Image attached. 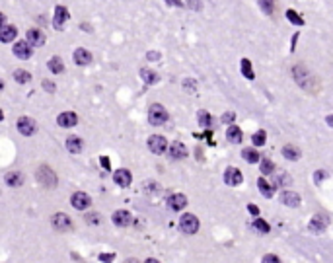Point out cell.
Listing matches in <instances>:
<instances>
[{
  "mask_svg": "<svg viewBox=\"0 0 333 263\" xmlns=\"http://www.w3.org/2000/svg\"><path fill=\"white\" fill-rule=\"evenodd\" d=\"M146 58H148V60H158V58H160V53H158V51H148V53H146Z\"/></svg>",
  "mask_w": 333,
  "mask_h": 263,
  "instance_id": "cell-47",
  "label": "cell"
},
{
  "mask_svg": "<svg viewBox=\"0 0 333 263\" xmlns=\"http://www.w3.org/2000/svg\"><path fill=\"white\" fill-rule=\"evenodd\" d=\"M257 187H259V193H261L263 197H267V199H271V197L275 195V187H273L265 177H259V179H257Z\"/></svg>",
  "mask_w": 333,
  "mask_h": 263,
  "instance_id": "cell-23",
  "label": "cell"
},
{
  "mask_svg": "<svg viewBox=\"0 0 333 263\" xmlns=\"http://www.w3.org/2000/svg\"><path fill=\"white\" fill-rule=\"evenodd\" d=\"M167 119H169V115H167L166 107L160 104H154L150 105V109H148V121H150V125H164Z\"/></svg>",
  "mask_w": 333,
  "mask_h": 263,
  "instance_id": "cell-3",
  "label": "cell"
},
{
  "mask_svg": "<svg viewBox=\"0 0 333 263\" xmlns=\"http://www.w3.org/2000/svg\"><path fill=\"white\" fill-rule=\"evenodd\" d=\"M296 43H298V31L292 35V47H290V51H294V47H296Z\"/></svg>",
  "mask_w": 333,
  "mask_h": 263,
  "instance_id": "cell-51",
  "label": "cell"
},
{
  "mask_svg": "<svg viewBox=\"0 0 333 263\" xmlns=\"http://www.w3.org/2000/svg\"><path fill=\"white\" fill-rule=\"evenodd\" d=\"M51 222H53V228L58 230V232H66V230H70V228H72L70 216H68V214H64V212H56L55 216L51 218Z\"/></svg>",
  "mask_w": 333,
  "mask_h": 263,
  "instance_id": "cell-9",
  "label": "cell"
},
{
  "mask_svg": "<svg viewBox=\"0 0 333 263\" xmlns=\"http://www.w3.org/2000/svg\"><path fill=\"white\" fill-rule=\"evenodd\" d=\"M263 263H280V260H278L277 256H265V258H263Z\"/></svg>",
  "mask_w": 333,
  "mask_h": 263,
  "instance_id": "cell-48",
  "label": "cell"
},
{
  "mask_svg": "<svg viewBox=\"0 0 333 263\" xmlns=\"http://www.w3.org/2000/svg\"><path fill=\"white\" fill-rule=\"evenodd\" d=\"M66 148H68V152H72V154H80V152H82V148H84L82 139H78V137L70 135V137L66 139Z\"/></svg>",
  "mask_w": 333,
  "mask_h": 263,
  "instance_id": "cell-21",
  "label": "cell"
},
{
  "mask_svg": "<svg viewBox=\"0 0 333 263\" xmlns=\"http://www.w3.org/2000/svg\"><path fill=\"white\" fill-rule=\"evenodd\" d=\"M43 88H45L49 94H55V90H56V86L51 82V80H43Z\"/></svg>",
  "mask_w": 333,
  "mask_h": 263,
  "instance_id": "cell-42",
  "label": "cell"
},
{
  "mask_svg": "<svg viewBox=\"0 0 333 263\" xmlns=\"http://www.w3.org/2000/svg\"><path fill=\"white\" fill-rule=\"evenodd\" d=\"M113 224L115 226H119V228H125V226H129L131 222H133V216H131V212L129 210H115L113 212Z\"/></svg>",
  "mask_w": 333,
  "mask_h": 263,
  "instance_id": "cell-12",
  "label": "cell"
},
{
  "mask_svg": "<svg viewBox=\"0 0 333 263\" xmlns=\"http://www.w3.org/2000/svg\"><path fill=\"white\" fill-rule=\"evenodd\" d=\"M240 66H242V74H244L248 80H253V78H255V72H253V66H251V60H250V58H242V60H240Z\"/></svg>",
  "mask_w": 333,
  "mask_h": 263,
  "instance_id": "cell-28",
  "label": "cell"
},
{
  "mask_svg": "<svg viewBox=\"0 0 333 263\" xmlns=\"http://www.w3.org/2000/svg\"><path fill=\"white\" fill-rule=\"evenodd\" d=\"M70 205H72L76 210H84L92 205V199H90V195H88V193H84V191H76V193L70 197Z\"/></svg>",
  "mask_w": 333,
  "mask_h": 263,
  "instance_id": "cell-6",
  "label": "cell"
},
{
  "mask_svg": "<svg viewBox=\"0 0 333 263\" xmlns=\"http://www.w3.org/2000/svg\"><path fill=\"white\" fill-rule=\"evenodd\" d=\"M4 181L8 187H20L24 183V175H22V172H8Z\"/></svg>",
  "mask_w": 333,
  "mask_h": 263,
  "instance_id": "cell-22",
  "label": "cell"
},
{
  "mask_svg": "<svg viewBox=\"0 0 333 263\" xmlns=\"http://www.w3.org/2000/svg\"><path fill=\"white\" fill-rule=\"evenodd\" d=\"M167 205L171 210H183L187 207V197L183 193H173L169 199H167Z\"/></svg>",
  "mask_w": 333,
  "mask_h": 263,
  "instance_id": "cell-16",
  "label": "cell"
},
{
  "mask_svg": "<svg viewBox=\"0 0 333 263\" xmlns=\"http://www.w3.org/2000/svg\"><path fill=\"white\" fill-rule=\"evenodd\" d=\"M113 181H115L119 187H129V185H131V181H133V175H131V172H129V170L121 168V170H117V172L113 174Z\"/></svg>",
  "mask_w": 333,
  "mask_h": 263,
  "instance_id": "cell-13",
  "label": "cell"
},
{
  "mask_svg": "<svg viewBox=\"0 0 333 263\" xmlns=\"http://www.w3.org/2000/svg\"><path fill=\"white\" fill-rule=\"evenodd\" d=\"M183 88H185V90H189L191 94H195V90H197V84H195V80H193V78H187V80L183 82Z\"/></svg>",
  "mask_w": 333,
  "mask_h": 263,
  "instance_id": "cell-39",
  "label": "cell"
},
{
  "mask_svg": "<svg viewBox=\"0 0 333 263\" xmlns=\"http://www.w3.org/2000/svg\"><path fill=\"white\" fill-rule=\"evenodd\" d=\"M280 201H282L286 207H298V205H300V195L294 193V191H282V193H280Z\"/></svg>",
  "mask_w": 333,
  "mask_h": 263,
  "instance_id": "cell-20",
  "label": "cell"
},
{
  "mask_svg": "<svg viewBox=\"0 0 333 263\" xmlns=\"http://www.w3.org/2000/svg\"><path fill=\"white\" fill-rule=\"evenodd\" d=\"M115 260V254H102L100 256V262H104V263H111Z\"/></svg>",
  "mask_w": 333,
  "mask_h": 263,
  "instance_id": "cell-44",
  "label": "cell"
},
{
  "mask_svg": "<svg viewBox=\"0 0 333 263\" xmlns=\"http://www.w3.org/2000/svg\"><path fill=\"white\" fill-rule=\"evenodd\" d=\"M292 76H294V82H296L302 90H306V92H316V90H318L314 76L310 74V70H308L304 64H294V66H292Z\"/></svg>",
  "mask_w": 333,
  "mask_h": 263,
  "instance_id": "cell-1",
  "label": "cell"
},
{
  "mask_svg": "<svg viewBox=\"0 0 333 263\" xmlns=\"http://www.w3.org/2000/svg\"><path fill=\"white\" fill-rule=\"evenodd\" d=\"M328 177V172H324V170H318L316 172V175H314V181H316V185H320L324 179Z\"/></svg>",
  "mask_w": 333,
  "mask_h": 263,
  "instance_id": "cell-40",
  "label": "cell"
},
{
  "mask_svg": "<svg viewBox=\"0 0 333 263\" xmlns=\"http://www.w3.org/2000/svg\"><path fill=\"white\" fill-rule=\"evenodd\" d=\"M148 148H150V152H154V154L166 152L167 148L166 137H162V135H152V137L148 139Z\"/></svg>",
  "mask_w": 333,
  "mask_h": 263,
  "instance_id": "cell-8",
  "label": "cell"
},
{
  "mask_svg": "<svg viewBox=\"0 0 333 263\" xmlns=\"http://www.w3.org/2000/svg\"><path fill=\"white\" fill-rule=\"evenodd\" d=\"M282 156L286 158V160H298L300 158V150L296 148V146H292V145H286V146H282Z\"/></svg>",
  "mask_w": 333,
  "mask_h": 263,
  "instance_id": "cell-32",
  "label": "cell"
},
{
  "mask_svg": "<svg viewBox=\"0 0 333 263\" xmlns=\"http://www.w3.org/2000/svg\"><path fill=\"white\" fill-rule=\"evenodd\" d=\"M68 20H70V12H68V8H66V6H62V4H58V6L55 8V16H53V28H55L56 31H62Z\"/></svg>",
  "mask_w": 333,
  "mask_h": 263,
  "instance_id": "cell-4",
  "label": "cell"
},
{
  "mask_svg": "<svg viewBox=\"0 0 333 263\" xmlns=\"http://www.w3.org/2000/svg\"><path fill=\"white\" fill-rule=\"evenodd\" d=\"M47 68H49L53 74L64 72V64H62V60H60V57H51V58L47 60Z\"/></svg>",
  "mask_w": 333,
  "mask_h": 263,
  "instance_id": "cell-27",
  "label": "cell"
},
{
  "mask_svg": "<svg viewBox=\"0 0 333 263\" xmlns=\"http://www.w3.org/2000/svg\"><path fill=\"white\" fill-rule=\"evenodd\" d=\"M234 119H236V113H232V111L222 115V123H234Z\"/></svg>",
  "mask_w": 333,
  "mask_h": 263,
  "instance_id": "cell-43",
  "label": "cell"
},
{
  "mask_svg": "<svg viewBox=\"0 0 333 263\" xmlns=\"http://www.w3.org/2000/svg\"><path fill=\"white\" fill-rule=\"evenodd\" d=\"M45 33L41 31V29H37V28H31V29H28V33H26V41H29V45L31 47H41L43 43H45Z\"/></svg>",
  "mask_w": 333,
  "mask_h": 263,
  "instance_id": "cell-10",
  "label": "cell"
},
{
  "mask_svg": "<svg viewBox=\"0 0 333 263\" xmlns=\"http://www.w3.org/2000/svg\"><path fill=\"white\" fill-rule=\"evenodd\" d=\"M16 35H18L16 26H10V24H2V26H0V41H2V43H10V41H14V39H16Z\"/></svg>",
  "mask_w": 333,
  "mask_h": 263,
  "instance_id": "cell-14",
  "label": "cell"
},
{
  "mask_svg": "<svg viewBox=\"0 0 333 263\" xmlns=\"http://www.w3.org/2000/svg\"><path fill=\"white\" fill-rule=\"evenodd\" d=\"M100 164H102V168H106V170H111V162L108 156H102L100 158Z\"/></svg>",
  "mask_w": 333,
  "mask_h": 263,
  "instance_id": "cell-46",
  "label": "cell"
},
{
  "mask_svg": "<svg viewBox=\"0 0 333 263\" xmlns=\"http://www.w3.org/2000/svg\"><path fill=\"white\" fill-rule=\"evenodd\" d=\"M14 80H16L18 84H28V82L31 80V74H29L28 70H24V68H16V70H14Z\"/></svg>",
  "mask_w": 333,
  "mask_h": 263,
  "instance_id": "cell-31",
  "label": "cell"
},
{
  "mask_svg": "<svg viewBox=\"0 0 333 263\" xmlns=\"http://www.w3.org/2000/svg\"><path fill=\"white\" fill-rule=\"evenodd\" d=\"M82 29H84V31H86V33H92V31H94V29H92V26H90V24H82Z\"/></svg>",
  "mask_w": 333,
  "mask_h": 263,
  "instance_id": "cell-52",
  "label": "cell"
},
{
  "mask_svg": "<svg viewBox=\"0 0 333 263\" xmlns=\"http://www.w3.org/2000/svg\"><path fill=\"white\" fill-rule=\"evenodd\" d=\"M166 4H169V6H177V8L185 6V4H183V0H166Z\"/></svg>",
  "mask_w": 333,
  "mask_h": 263,
  "instance_id": "cell-49",
  "label": "cell"
},
{
  "mask_svg": "<svg viewBox=\"0 0 333 263\" xmlns=\"http://www.w3.org/2000/svg\"><path fill=\"white\" fill-rule=\"evenodd\" d=\"M37 181H39L43 187L53 189V187H56L55 172H53L49 166H39V168H37Z\"/></svg>",
  "mask_w": 333,
  "mask_h": 263,
  "instance_id": "cell-2",
  "label": "cell"
},
{
  "mask_svg": "<svg viewBox=\"0 0 333 263\" xmlns=\"http://www.w3.org/2000/svg\"><path fill=\"white\" fill-rule=\"evenodd\" d=\"M326 123H328L330 127H333V115H328V117H326Z\"/></svg>",
  "mask_w": 333,
  "mask_h": 263,
  "instance_id": "cell-53",
  "label": "cell"
},
{
  "mask_svg": "<svg viewBox=\"0 0 333 263\" xmlns=\"http://www.w3.org/2000/svg\"><path fill=\"white\" fill-rule=\"evenodd\" d=\"M86 222H90V224H98V222H100V214H88V216H86Z\"/></svg>",
  "mask_w": 333,
  "mask_h": 263,
  "instance_id": "cell-45",
  "label": "cell"
},
{
  "mask_svg": "<svg viewBox=\"0 0 333 263\" xmlns=\"http://www.w3.org/2000/svg\"><path fill=\"white\" fill-rule=\"evenodd\" d=\"M265 141H267L265 131H257V133H253V135H251V143H253L255 146H263V145H265Z\"/></svg>",
  "mask_w": 333,
  "mask_h": 263,
  "instance_id": "cell-35",
  "label": "cell"
},
{
  "mask_svg": "<svg viewBox=\"0 0 333 263\" xmlns=\"http://www.w3.org/2000/svg\"><path fill=\"white\" fill-rule=\"evenodd\" d=\"M72 57H74V62L80 64V66H86V64L92 62V53L88 51V49H84V47H78Z\"/></svg>",
  "mask_w": 333,
  "mask_h": 263,
  "instance_id": "cell-18",
  "label": "cell"
},
{
  "mask_svg": "<svg viewBox=\"0 0 333 263\" xmlns=\"http://www.w3.org/2000/svg\"><path fill=\"white\" fill-rule=\"evenodd\" d=\"M259 164H261V172H263L265 175H269V174H275V164H273L269 158H263Z\"/></svg>",
  "mask_w": 333,
  "mask_h": 263,
  "instance_id": "cell-36",
  "label": "cell"
},
{
  "mask_svg": "<svg viewBox=\"0 0 333 263\" xmlns=\"http://www.w3.org/2000/svg\"><path fill=\"white\" fill-rule=\"evenodd\" d=\"M144 263H160V262H156V260H146Z\"/></svg>",
  "mask_w": 333,
  "mask_h": 263,
  "instance_id": "cell-54",
  "label": "cell"
},
{
  "mask_svg": "<svg viewBox=\"0 0 333 263\" xmlns=\"http://www.w3.org/2000/svg\"><path fill=\"white\" fill-rule=\"evenodd\" d=\"M259 6L267 16H271L273 10H275V0H259Z\"/></svg>",
  "mask_w": 333,
  "mask_h": 263,
  "instance_id": "cell-38",
  "label": "cell"
},
{
  "mask_svg": "<svg viewBox=\"0 0 333 263\" xmlns=\"http://www.w3.org/2000/svg\"><path fill=\"white\" fill-rule=\"evenodd\" d=\"M187 8H191V10H203V4H201V0H187Z\"/></svg>",
  "mask_w": 333,
  "mask_h": 263,
  "instance_id": "cell-41",
  "label": "cell"
},
{
  "mask_svg": "<svg viewBox=\"0 0 333 263\" xmlns=\"http://www.w3.org/2000/svg\"><path fill=\"white\" fill-rule=\"evenodd\" d=\"M286 18H288V22H290V24H294V26H298V28H302V26L306 24V22H304V18H302L296 10H292V8H288V10H286Z\"/></svg>",
  "mask_w": 333,
  "mask_h": 263,
  "instance_id": "cell-30",
  "label": "cell"
},
{
  "mask_svg": "<svg viewBox=\"0 0 333 263\" xmlns=\"http://www.w3.org/2000/svg\"><path fill=\"white\" fill-rule=\"evenodd\" d=\"M326 226H328V222H326V218H322V216H314V218L310 220V224H308V228H310L314 234H322V232L326 230Z\"/></svg>",
  "mask_w": 333,
  "mask_h": 263,
  "instance_id": "cell-25",
  "label": "cell"
},
{
  "mask_svg": "<svg viewBox=\"0 0 333 263\" xmlns=\"http://www.w3.org/2000/svg\"><path fill=\"white\" fill-rule=\"evenodd\" d=\"M290 183V175L280 172V174H275V185H280V187H286Z\"/></svg>",
  "mask_w": 333,
  "mask_h": 263,
  "instance_id": "cell-37",
  "label": "cell"
},
{
  "mask_svg": "<svg viewBox=\"0 0 333 263\" xmlns=\"http://www.w3.org/2000/svg\"><path fill=\"white\" fill-rule=\"evenodd\" d=\"M248 210H250L253 216H257V214H259V209H257L255 205H248Z\"/></svg>",
  "mask_w": 333,
  "mask_h": 263,
  "instance_id": "cell-50",
  "label": "cell"
},
{
  "mask_svg": "<svg viewBox=\"0 0 333 263\" xmlns=\"http://www.w3.org/2000/svg\"><path fill=\"white\" fill-rule=\"evenodd\" d=\"M169 156L173 158V160H181V158L187 156V148H185V145L181 143V141H173L171 143V146H169Z\"/></svg>",
  "mask_w": 333,
  "mask_h": 263,
  "instance_id": "cell-19",
  "label": "cell"
},
{
  "mask_svg": "<svg viewBox=\"0 0 333 263\" xmlns=\"http://www.w3.org/2000/svg\"><path fill=\"white\" fill-rule=\"evenodd\" d=\"M139 74H140V78L144 80V84H148V86L158 82V74H156L154 70H150V68H140Z\"/></svg>",
  "mask_w": 333,
  "mask_h": 263,
  "instance_id": "cell-26",
  "label": "cell"
},
{
  "mask_svg": "<svg viewBox=\"0 0 333 263\" xmlns=\"http://www.w3.org/2000/svg\"><path fill=\"white\" fill-rule=\"evenodd\" d=\"M251 228H253L255 232H259V234H269V230H271V226H269L265 220H261V218H255V220L251 222Z\"/></svg>",
  "mask_w": 333,
  "mask_h": 263,
  "instance_id": "cell-33",
  "label": "cell"
},
{
  "mask_svg": "<svg viewBox=\"0 0 333 263\" xmlns=\"http://www.w3.org/2000/svg\"><path fill=\"white\" fill-rule=\"evenodd\" d=\"M242 129L238 127V125H230L228 127V131H226V139L230 141V143H234V145H238V143H242Z\"/></svg>",
  "mask_w": 333,
  "mask_h": 263,
  "instance_id": "cell-24",
  "label": "cell"
},
{
  "mask_svg": "<svg viewBox=\"0 0 333 263\" xmlns=\"http://www.w3.org/2000/svg\"><path fill=\"white\" fill-rule=\"evenodd\" d=\"M197 119H199V125L205 127V129H209V127L213 125V117H211L209 111H205V109H201V111L197 113Z\"/></svg>",
  "mask_w": 333,
  "mask_h": 263,
  "instance_id": "cell-34",
  "label": "cell"
},
{
  "mask_svg": "<svg viewBox=\"0 0 333 263\" xmlns=\"http://www.w3.org/2000/svg\"><path fill=\"white\" fill-rule=\"evenodd\" d=\"M56 123L60 125V127H74L76 123H78V117H76V113L74 111H64V113H60L58 117H56Z\"/></svg>",
  "mask_w": 333,
  "mask_h": 263,
  "instance_id": "cell-17",
  "label": "cell"
},
{
  "mask_svg": "<svg viewBox=\"0 0 333 263\" xmlns=\"http://www.w3.org/2000/svg\"><path fill=\"white\" fill-rule=\"evenodd\" d=\"M16 127H18V131H20L24 137H31V135L37 131V125H35V121H33L31 117H20Z\"/></svg>",
  "mask_w": 333,
  "mask_h": 263,
  "instance_id": "cell-7",
  "label": "cell"
},
{
  "mask_svg": "<svg viewBox=\"0 0 333 263\" xmlns=\"http://www.w3.org/2000/svg\"><path fill=\"white\" fill-rule=\"evenodd\" d=\"M224 181H226V185L236 187V185H240L244 181V175H242V172L238 168H228L224 172Z\"/></svg>",
  "mask_w": 333,
  "mask_h": 263,
  "instance_id": "cell-11",
  "label": "cell"
},
{
  "mask_svg": "<svg viewBox=\"0 0 333 263\" xmlns=\"http://www.w3.org/2000/svg\"><path fill=\"white\" fill-rule=\"evenodd\" d=\"M242 158H244L248 164H257V162H261L259 152L253 150V148H244V150H242Z\"/></svg>",
  "mask_w": 333,
  "mask_h": 263,
  "instance_id": "cell-29",
  "label": "cell"
},
{
  "mask_svg": "<svg viewBox=\"0 0 333 263\" xmlns=\"http://www.w3.org/2000/svg\"><path fill=\"white\" fill-rule=\"evenodd\" d=\"M14 55L18 57V58H29L31 57V45H29V41H16V45H14Z\"/></svg>",
  "mask_w": 333,
  "mask_h": 263,
  "instance_id": "cell-15",
  "label": "cell"
},
{
  "mask_svg": "<svg viewBox=\"0 0 333 263\" xmlns=\"http://www.w3.org/2000/svg\"><path fill=\"white\" fill-rule=\"evenodd\" d=\"M179 228H181V232L183 234H195L197 230H199V218L195 216V214H183L181 218H179Z\"/></svg>",
  "mask_w": 333,
  "mask_h": 263,
  "instance_id": "cell-5",
  "label": "cell"
}]
</instances>
